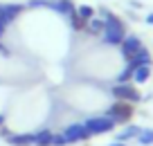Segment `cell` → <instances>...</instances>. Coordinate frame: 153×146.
<instances>
[{
	"label": "cell",
	"mask_w": 153,
	"mask_h": 146,
	"mask_svg": "<svg viewBox=\"0 0 153 146\" xmlns=\"http://www.w3.org/2000/svg\"><path fill=\"white\" fill-rule=\"evenodd\" d=\"M5 139L11 146H32L34 144V133H14V135L9 133Z\"/></svg>",
	"instance_id": "ba28073f"
},
{
	"label": "cell",
	"mask_w": 153,
	"mask_h": 146,
	"mask_svg": "<svg viewBox=\"0 0 153 146\" xmlns=\"http://www.w3.org/2000/svg\"><path fill=\"white\" fill-rule=\"evenodd\" d=\"M128 65L133 67V70H135V67H140V65H151V52H149L146 47H140L137 52L128 59Z\"/></svg>",
	"instance_id": "9c48e42d"
},
{
	"label": "cell",
	"mask_w": 153,
	"mask_h": 146,
	"mask_svg": "<svg viewBox=\"0 0 153 146\" xmlns=\"http://www.w3.org/2000/svg\"><path fill=\"white\" fill-rule=\"evenodd\" d=\"M131 115H133V104H128V101H115L106 110V117L113 119L115 124H126L131 119Z\"/></svg>",
	"instance_id": "3957f363"
},
{
	"label": "cell",
	"mask_w": 153,
	"mask_h": 146,
	"mask_svg": "<svg viewBox=\"0 0 153 146\" xmlns=\"http://www.w3.org/2000/svg\"><path fill=\"white\" fill-rule=\"evenodd\" d=\"M131 79H133V67L126 65L124 70L117 74V79H115V81H117V83H131Z\"/></svg>",
	"instance_id": "2e32d148"
},
{
	"label": "cell",
	"mask_w": 153,
	"mask_h": 146,
	"mask_svg": "<svg viewBox=\"0 0 153 146\" xmlns=\"http://www.w3.org/2000/svg\"><path fill=\"white\" fill-rule=\"evenodd\" d=\"M5 119H7V117H5V115H0V128L5 126Z\"/></svg>",
	"instance_id": "603a6c76"
},
{
	"label": "cell",
	"mask_w": 153,
	"mask_h": 146,
	"mask_svg": "<svg viewBox=\"0 0 153 146\" xmlns=\"http://www.w3.org/2000/svg\"><path fill=\"white\" fill-rule=\"evenodd\" d=\"M137 139H140V144H144V146L153 144V128H146V130H140Z\"/></svg>",
	"instance_id": "ac0fdd59"
},
{
	"label": "cell",
	"mask_w": 153,
	"mask_h": 146,
	"mask_svg": "<svg viewBox=\"0 0 153 146\" xmlns=\"http://www.w3.org/2000/svg\"><path fill=\"white\" fill-rule=\"evenodd\" d=\"M68 142H65V137H63V133H54V137H52V146H65Z\"/></svg>",
	"instance_id": "d6986e66"
},
{
	"label": "cell",
	"mask_w": 153,
	"mask_h": 146,
	"mask_svg": "<svg viewBox=\"0 0 153 146\" xmlns=\"http://www.w3.org/2000/svg\"><path fill=\"white\" fill-rule=\"evenodd\" d=\"M110 94L115 97V101H128V104H137L142 97H140L137 88L131 83H115L110 88Z\"/></svg>",
	"instance_id": "7a4b0ae2"
},
{
	"label": "cell",
	"mask_w": 153,
	"mask_h": 146,
	"mask_svg": "<svg viewBox=\"0 0 153 146\" xmlns=\"http://www.w3.org/2000/svg\"><path fill=\"white\" fill-rule=\"evenodd\" d=\"M151 76V65H140L133 70V81L135 83H146Z\"/></svg>",
	"instance_id": "7c38bea8"
},
{
	"label": "cell",
	"mask_w": 153,
	"mask_h": 146,
	"mask_svg": "<svg viewBox=\"0 0 153 146\" xmlns=\"http://www.w3.org/2000/svg\"><path fill=\"white\" fill-rule=\"evenodd\" d=\"M140 47H142V41H140V36H135V34H126L124 41L120 43V52H122V56L128 61V59L133 56L135 52H137Z\"/></svg>",
	"instance_id": "52a82bcc"
},
{
	"label": "cell",
	"mask_w": 153,
	"mask_h": 146,
	"mask_svg": "<svg viewBox=\"0 0 153 146\" xmlns=\"http://www.w3.org/2000/svg\"><path fill=\"white\" fill-rule=\"evenodd\" d=\"M86 32H88V34H92V36H99V34L104 32V20H101V18H95V16H92V18L86 23Z\"/></svg>",
	"instance_id": "4fadbf2b"
},
{
	"label": "cell",
	"mask_w": 153,
	"mask_h": 146,
	"mask_svg": "<svg viewBox=\"0 0 153 146\" xmlns=\"http://www.w3.org/2000/svg\"><path fill=\"white\" fill-rule=\"evenodd\" d=\"M5 29H7V27H5V25H2V23H0V38L5 36Z\"/></svg>",
	"instance_id": "44dd1931"
},
{
	"label": "cell",
	"mask_w": 153,
	"mask_h": 146,
	"mask_svg": "<svg viewBox=\"0 0 153 146\" xmlns=\"http://www.w3.org/2000/svg\"><path fill=\"white\" fill-rule=\"evenodd\" d=\"M0 54H2V56H9V50H7L2 43H0Z\"/></svg>",
	"instance_id": "ffe728a7"
},
{
	"label": "cell",
	"mask_w": 153,
	"mask_h": 146,
	"mask_svg": "<svg viewBox=\"0 0 153 146\" xmlns=\"http://www.w3.org/2000/svg\"><path fill=\"white\" fill-rule=\"evenodd\" d=\"M63 137H65L68 144H74V142H86L90 139V133L86 130V126L83 124H70V126L63 128Z\"/></svg>",
	"instance_id": "5b68a950"
},
{
	"label": "cell",
	"mask_w": 153,
	"mask_h": 146,
	"mask_svg": "<svg viewBox=\"0 0 153 146\" xmlns=\"http://www.w3.org/2000/svg\"><path fill=\"white\" fill-rule=\"evenodd\" d=\"M110 146H124V142H115V144H110Z\"/></svg>",
	"instance_id": "cb8c5ba5"
},
{
	"label": "cell",
	"mask_w": 153,
	"mask_h": 146,
	"mask_svg": "<svg viewBox=\"0 0 153 146\" xmlns=\"http://www.w3.org/2000/svg\"><path fill=\"white\" fill-rule=\"evenodd\" d=\"M23 9H25V5H20V2H7V5H0V23L7 27L9 23H14V20L23 14Z\"/></svg>",
	"instance_id": "8992f818"
},
{
	"label": "cell",
	"mask_w": 153,
	"mask_h": 146,
	"mask_svg": "<svg viewBox=\"0 0 153 146\" xmlns=\"http://www.w3.org/2000/svg\"><path fill=\"white\" fill-rule=\"evenodd\" d=\"M70 27L74 29V32H83V29H86V20H81L76 16V11H74V14L70 16Z\"/></svg>",
	"instance_id": "e0dca14e"
},
{
	"label": "cell",
	"mask_w": 153,
	"mask_h": 146,
	"mask_svg": "<svg viewBox=\"0 0 153 146\" xmlns=\"http://www.w3.org/2000/svg\"><path fill=\"white\" fill-rule=\"evenodd\" d=\"M52 11H56V14H61V16H65V18H70V16L76 11V5L72 2V0H54Z\"/></svg>",
	"instance_id": "30bf717a"
},
{
	"label": "cell",
	"mask_w": 153,
	"mask_h": 146,
	"mask_svg": "<svg viewBox=\"0 0 153 146\" xmlns=\"http://www.w3.org/2000/svg\"><path fill=\"white\" fill-rule=\"evenodd\" d=\"M146 23H149V25H153V14H149V16H146Z\"/></svg>",
	"instance_id": "7402d4cb"
},
{
	"label": "cell",
	"mask_w": 153,
	"mask_h": 146,
	"mask_svg": "<svg viewBox=\"0 0 153 146\" xmlns=\"http://www.w3.org/2000/svg\"><path fill=\"white\" fill-rule=\"evenodd\" d=\"M52 137H54V133L50 128L34 133V146H52Z\"/></svg>",
	"instance_id": "8fae6325"
},
{
	"label": "cell",
	"mask_w": 153,
	"mask_h": 146,
	"mask_svg": "<svg viewBox=\"0 0 153 146\" xmlns=\"http://www.w3.org/2000/svg\"><path fill=\"white\" fill-rule=\"evenodd\" d=\"M99 18L104 20V32H101L104 43L106 45H113V47L120 45V43L124 41V36H126V27H124V23H122V18H117V16L110 9H106V7L99 9Z\"/></svg>",
	"instance_id": "6da1fadb"
},
{
	"label": "cell",
	"mask_w": 153,
	"mask_h": 146,
	"mask_svg": "<svg viewBox=\"0 0 153 146\" xmlns=\"http://www.w3.org/2000/svg\"><path fill=\"white\" fill-rule=\"evenodd\" d=\"M140 130L142 128L140 126H126L122 133H117V142H126V139H133V137H137L140 135Z\"/></svg>",
	"instance_id": "5bb4252c"
},
{
	"label": "cell",
	"mask_w": 153,
	"mask_h": 146,
	"mask_svg": "<svg viewBox=\"0 0 153 146\" xmlns=\"http://www.w3.org/2000/svg\"><path fill=\"white\" fill-rule=\"evenodd\" d=\"M76 16L88 23V20L95 16V7H90V5H79V7H76Z\"/></svg>",
	"instance_id": "9a60e30c"
},
{
	"label": "cell",
	"mask_w": 153,
	"mask_h": 146,
	"mask_svg": "<svg viewBox=\"0 0 153 146\" xmlns=\"http://www.w3.org/2000/svg\"><path fill=\"white\" fill-rule=\"evenodd\" d=\"M86 130L90 133V135H104V133H110L115 128V122L113 119H108L106 115H99V117H90L86 119Z\"/></svg>",
	"instance_id": "277c9868"
}]
</instances>
